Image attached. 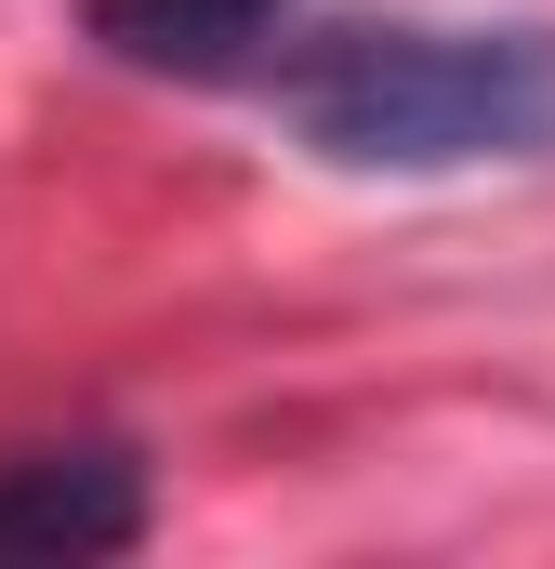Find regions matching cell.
<instances>
[{
    "label": "cell",
    "mask_w": 555,
    "mask_h": 569,
    "mask_svg": "<svg viewBox=\"0 0 555 569\" xmlns=\"http://www.w3.org/2000/svg\"><path fill=\"white\" fill-rule=\"evenodd\" d=\"M278 120L331 172L555 159V27H317V40H278Z\"/></svg>",
    "instance_id": "6da1fadb"
},
{
    "label": "cell",
    "mask_w": 555,
    "mask_h": 569,
    "mask_svg": "<svg viewBox=\"0 0 555 569\" xmlns=\"http://www.w3.org/2000/svg\"><path fill=\"white\" fill-rule=\"evenodd\" d=\"M120 543H145V463L120 437L0 463V557H120Z\"/></svg>",
    "instance_id": "7a4b0ae2"
},
{
    "label": "cell",
    "mask_w": 555,
    "mask_h": 569,
    "mask_svg": "<svg viewBox=\"0 0 555 569\" xmlns=\"http://www.w3.org/2000/svg\"><path fill=\"white\" fill-rule=\"evenodd\" d=\"M80 27L159 80H239L291 40V0H80Z\"/></svg>",
    "instance_id": "3957f363"
}]
</instances>
